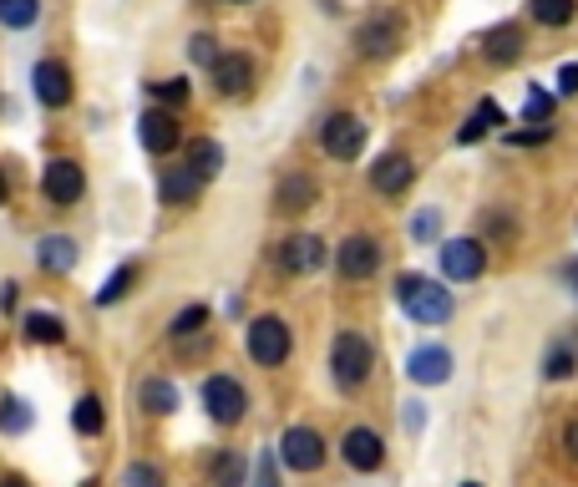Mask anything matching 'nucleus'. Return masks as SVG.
Returning <instances> with one entry per match:
<instances>
[{"instance_id":"42","label":"nucleus","mask_w":578,"mask_h":487,"mask_svg":"<svg viewBox=\"0 0 578 487\" xmlns=\"http://www.w3.org/2000/svg\"><path fill=\"white\" fill-rule=\"evenodd\" d=\"M0 487H31L26 477H0Z\"/></svg>"},{"instance_id":"36","label":"nucleus","mask_w":578,"mask_h":487,"mask_svg":"<svg viewBox=\"0 0 578 487\" xmlns=\"http://www.w3.org/2000/svg\"><path fill=\"white\" fill-rule=\"evenodd\" d=\"M188 62H198V66L219 62V46H213V36H193V41H188Z\"/></svg>"},{"instance_id":"38","label":"nucleus","mask_w":578,"mask_h":487,"mask_svg":"<svg viewBox=\"0 0 578 487\" xmlns=\"http://www.w3.org/2000/svg\"><path fill=\"white\" fill-rule=\"evenodd\" d=\"M254 487H279V477H275V452H264V457H259V477H254Z\"/></svg>"},{"instance_id":"18","label":"nucleus","mask_w":578,"mask_h":487,"mask_svg":"<svg viewBox=\"0 0 578 487\" xmlns=\"http://www.w3.org/2000/svg\"><path fill=\"white\" fill-rule=\"evenodd\" d=\"M320 198V188H315V178H304V173H285L275 184V203L285 213H300V209H310Z\"/></svg>"},{"instance_id":"34","label":"nucleus","mask_w":578,"mask_h":487,"mask_svg":"<svg viewBox=\"0 0 578 487\" xmlns=\"http://www.w3.org/2000/svg\"><path fill=\"white\" fill-rule=\"evenodd\" d=\"M203 325H209V310H203V305H188V310H184V316H178V320H173V335H178V341H184V335H198V330H203Z\"/></svg>"},{"instance_id":"35","label":"nucleus","mask_w":578,"mask_h":487,"mask_svg":"<svg viewBox=\"0 0 578 487\" xmlns=\"http://www.w3.org/2000/svg\"><path fill=\"white\" fill-rule=\"evenodd\" d=\"M543 376H553V381H564V376H574V351L568 345H558L548 361H543Z\"/></svg>"},{"instance_id":"24","label":"nucleus","mask_w":578,"mask_h":487,"mask_svg":"<svg viewBox=\"0 0 578 487\" xmlns=\"http://www.w3.org/2000/svg\"><path fill=\"white\" fill-rule=\"evenodd\" d=\"M188 168H193L198 178H213V173L224 168V147L209 143V137H203V143H193V147H188Z\"/></svg>"},{"instance_id":"45","label":"nucleus","mask_w":578,"mask_h":487,"mask_svg":"<svg viewBox=\"0 0 578 487\" xmlns=\"http://www.w3.org/2000/svg\"><path fill=\"white\" fill-rule=\"evenodd\" d=\"M87 487H92V483H87Z\"/></svg>"},{"instance_id":"28","label":"nucleus","mask_w":578,"mask_h":487,"mask_svg":"<svg viewBox=\"0 0 578 487\" xmlns=\"http://www.w3.org/2000/svg\"><path fill=\"white\" fill-rule=\"evenodd\" d=\"M26 341L56 345V341H66V325L56 316H26Z\"/></svg>"},{"instance_id":"6","label":"nucleus","mask_w":578,"mask_h":487,"mask_svg":"<svg viewBox=\"0 0 578 487\" xmlns=\"http://www.w3.org/2000/svg\"><path fill=\"white\" fill-rule=\"evenodd\" d=\"M41 188H46V198H52V203L71 209V203L81 198V188H87V173H81L77 158H52V163H46V178H41Z\"/></svg>"},{"instance_id":"21","label":"nucleus","mask_w":578,"mask_h":487,"mask_svg":"<svg viewBox=\"0 0 578 487\" xmlns=\"http://www.w3.org/2000/svg\"><path fill=\"white\" fill-rule=\"evenodd\" d=\"M518 52H523V31H518V26H498L492 36H487V46H482V56H487V62H498V66L518 62Z\"/></svg>"},{"instance_id":"32","label":"nucleus","mask_w":578,"mask_h":487,"mask_svg":"<svg viewBox=\"0 0 578 487\" xmlns=\"http://www.w3.org/2000/svg\"><path fill=\"white\" fill-rule=\"evenodd\" d=\"M523 118L533 122V128H548V118H553V97L533 87V92H527V102H523Z\"/></svg>"},{"instance_id":"9","label":"nucleus","mask_w":578,"mask_h":487,"mask_svg":"<svg viewBox=\"0 0 578 487\" xmlns=\"http://www.w3.org/2000/svg\"><path fill=\"white\" fill-rule=\"evenodd\" d=\"M279 457H285L294 473H315L320 462H325V442H320V432H310V427H289L285 442H279Z\"/></svg>"},{"instance_id":"26","label":"nucleus","mask_w":578,"mask_h":487,"mask_svg":"<svg viewBox=\"0 0 578 487\" xmlns=\"http://www.w3.org/2000/svg\"><path fill=\"white\" fill-rule=\"evenodd\" d=\"M143 407H147V411H158V417H168V411L178 407V386H173V381H158V376H153V381H143Z\"/></svg>"},{"instance_id":"7","label":"nucleus","mask_w":578,"mask_h":487,"mask_svg":"<svg viewBox=\"0 0 578 487\" xmlns=\"http://www.w3.org/2000/svg\"><path fill=\"white\" fill-rule=\"evenodd\" d=\"M487 269V254L477 239H447L442 244V275L457 279V285H467V279H477Z\"/></svg>"},{"instance_id":"44","label":"nucleus","mask_w":578,"mask_h":487,"mask_svg":"<svg viewBox=\"0 0 578 487\" xmlns=\"http://www.w3.org/2000/svg\"><path fill=\"white\" fill-rule=\"evenodd\" d=\"M462 487H477V483H462Z\"/></svg>"},{"instance_id":"40","label":"nucleus","mask_w":578,"mask_h":487,"mask_svg":"<svg viewBox=\"0 0 578 487\" xmlns=\"http://www.w3.org/2000/svg\"><path fill=\"white\" fill-rule=\"evenodd\" d=\"M564 447H568V457L578 462V422H568V427H564Z\"/></svg>"},{"instance_id":"23","label":"nucleus","mask_w":578,"mask_h":487,"mask_svg":"<svg viewBox=\"0 0 578 487\" xmlns=\"http://www.w3.org/2000/svg\"><path fill=\"white\" fill-rule=\"evenodd\" d=\"M502 122V107L487 97V102H477V112L467 118V128L457 132V143H477V137H487V128H498Z\"/></svg>"},{"instance_id":"39","label":"nucleus","mask_w":578,"mask_h":487,"mask_svg":"<svg viewBox=\"0 0 578 487\" xmlns=\"http://www.w3.org/2000/svg\"><path fill=\"white\" fill-rule=\"evenodd\" d=\"M558 92H564V97L578 92V66H564V71H558Z\"/></svg>"},{"instance_id":"30","label":"nucleus","mask_w":578,"mask_h":487,"mask_svg":"<svg viewBox=\"0 0 578 487\" xmlns=\"http://www.w3.org/2000/svg\"><path fill=\"white\" fill-rule=\"evenodd\" d=\"M26 427H31V407L21 396H5L0 401V432H26Z\"/></svg>"},{"instance_id":"20","label":"nucleus","mask_w":578,"mask_h":487,"mask_svg":"<svg viewBox=\"0 0 578 487\" xmlns=\"http://www.w3.org/2000/svg\"><path fill=\"white\" fill-rule=\"evenodd\" d=\"M36 259L46 264V269H56V275H62V269H71V264H77V239H66V234L41 239V244H36Z\"/></svg>"},{"instance_id":"31","label":"nucleus","mask_w":578,"mask_h":487,"mask_svg":"<svg viewBox=\"0 0 578 487\" xmlns=\"http://www.w3.org/2000/svg\"><path fill=\"white\" fill-rule=\"evenodd\" d=\"M132 279H137V269H132V264H122L118 275H107V285H102V290H97V305H112V300H122V295L132 290Z\"/></svg>"},{"instance_id":"13","label":"nucleus","mask_w":578,"mask_h":487,"mask_svg":"<svg viewBox=\"0 0 578 487\" xmlns=\"http://www.w3.org/2000/svg\"><path fill=\"white\" fill-rule=\"evenodd\" d=\"M345 462H351L355 473H376V467H381L386 462V447H381V436L370 432V427H351V432H345Z\"/></svg>"},{"instance_id":"37","label":"nucleus","mask_w":578,"mask_h":487,"mask_svg":"<svg viewBox=\"0 0 578 487\" xmlns=\"http://www.w3.org/2000/svg\"><path fill=\"white\" fill-rule=\"evenodd\" d=\"M153 97H163L168 107H178V102H188V87L184 81H153Z\"/></svg>"},{"instance_id":"4","label":"nucleus","mask_w":578,"mask_h":487,"mask_svg":"<svg viewBox=\"0 0 578 487\" xmlns=\"http://www.w3.org/2000/svg\"><path fill=\"white\" fill-rule=\"evenodd\" d=\"M203 407H209V417L219 427H234L238 417H244V407H249V396H244V386H238L234 376H209V386H203Z\"/></svg>"},{"instance_id":"16","label":"nucleus","mask_w":578,"mask_h":487,"mask_svg":"<svg viewBox=\"0 0 578 487\" xmlns=\"http://www.w3.org/2000/svg\"><path fill=\"white\" fill-rule=\"evenodd\" d=\"M411 178H416V168H411L407 153H386V158L370 168V184H376V193H407Z\"/></svg>"},{"instance_id":"15","label":"nucleus","mask_w":578,"mask_h":487,"mask_svg":"<svg viewBox=\"0 0 578 487\" xmlns=\"http://www.w3.org/2000/svg\"><path fill=\"white\" fill-rule=\"evenodd\" d=\"M31 87H36V97L46 107H66V102H71V71H66L62 62H36Z\"/></svg>"},{"instance_id":"33","label":"nucleus","mask_w":578,"mask_h":487,"mask_svg":"<svg viewBox=\"0 0 578 487\" xmlns=\"http://www.w3.org/2000/svg\"><path fill=\"white\" fill-rule=\"evenodd\" d=\"M118 487H163V473L153 467V462H132Z\"/></svg>"},{"instance_id":"10","label":"nucleus","mask_w":578,"mask_h":487,"mask_svg":"<svg viewBox=\"0 0 578 487\" xmlns=\"http://www.w3.org/2000/svg\"><path fill=\"white\" fill-rule=\"evenodd\" d=\"M335 264H341L345 279H370L376 269H381V244L366 234H351L341 244V254H335Z\"/></svg>"},{"instance_id":"17","label":"nucleus","mask_w":578,"mask_h":487,"mask_svg":"<svg viewBox=\"0 0 578 487\" xmlns=\"http://www.w3.org/2000/svg\"><path fill=\"white\" fill-rule=\"evenodd\" d=\"M209 71H213V87H219L224 97H244L249 92V81H254L249 56H219Z\"/></svg>"},{"instance_id":"12","label":"nucleus","mask_w":578,"mask_h":487,"mask_svg":"<svg viewBox=\"0 0 578 487\" xmlns=\"http://www.w3.org/2000/svg\"><path fill=\"white\" fill-rule=\"evenodd\" d=\"M137 137H143V147L147 153H173L178 147V118L173 112H163V107H153V112H143L137 118Z\"/></svg>"},{"instance_id":"22","label":"nucleus","mask_w":578,"mask_h":487,"mask_svg":"<svg viewBox=\"0 0 578 487\" xmlns=\"http://www.w3.org/2000/svg\"><path fill=\"white\" fill-rule=\"evenodd\" d=\"M527 11L538 26H568L578 15V0H527Z\"/></svg>"},{"instance_id":"43","label":"nucleus","mask_w":578,"mask_h":487,"mask_svg":"<svg viewBox=\"0 0 578 487\" xmlns=\"http://www.w3.org/2000/svg\"><path fill=\"white\" fill-rule=\"evenodd\" d=\"M5 193H11V188H5V178H0V203H5Z\"/></svg>"},{"instance_id":"8","label":"nucleus","mask_w":578,"mask_h":487,"mask_svg":"<svg viewBox=\"0 0 578 487\" xmlns=\"http://www.w3.org/2000/svg\"><path fill=\"white\" fill-rule=\"evenodd\" d=\"M355 41H360V52H366V56H391L396 46H401V15H396V11H376L370 21H360Z\"/></svg>"},{"instance_id":"41","label":"nucleus","mask_w":578,"mask_h":487,"mask_svg":"<svg viewBox=\"0 0 578 487\" xmlns=\"http://www.w3.org/2000/svg\"><path fill=\"white\" fill-rule=\"evenodd\" d=\"M432 229H436V213H421V219H416V239H426Z\"/></svg>"},{"instance_id":"5","label":"nucleus","mask_w":578,"mask_h":487,"mask_svg":"<svg viewBox=\"0 0 578 487\" xmlns=\"http://www.w3.org/2000/svg\"><path fill=\"white\" fill-rule=\"evenodd\" d=\"M320 147H325L330 158H360V147H366V122L351 118V112H335V118L325 122V132H320Z\"/></svg>"},{"instance_id":"1","label":"nucleus","mask_w":578,"mask_h":487,"mask_svg":"<svg viewBox=\"0 0 578 487\" xmlns=\"http://www.w3.org/2000/svg\"><path fill=\"white\" fill-rule=\"evenodd\" d=\"M396 300L416 325H447L452 320V295L447 285H432L426 275H401L396 279Z\"/></svg>"},{"instance_id":"14","label":"nucleus","mask_w":578,"mask_h":487,"mask_svg":"<svg viewBox=\"0 0 578 487\" xmlns=\"http://www.w3.org/2000/svg\"><path fill=\"white\" fill-rule=\"evenodd\" d=\"M407 376L416 386H442L452 376V351H442V345H421V351H411Z\"/></svg>"},{"instance_id":"19","label":"nucleus","mask_w":578,"mask_h":487,"mask_svg":"<svg viewBox=\"0 0 578 487\" xmlns=\"http://www.w3.org/2000/svg\"><path fill=\"white\" fill-rule=\"evenodd\" d=\"M203 184H209V178H198L188 163H184V168H168V173H163V203H193Z\"/></svg>"},{"instance_id":"27","label":"nucleus","mask_w":578,"mask_h":487,"mask_svg":"<svg viewBox=\"0 0 578 487\" xmlns=\"http://www.w3.org/2000/svg\"><path fill=\"white\" fill-rule=\"evenodd\" d=\"M102 422H107V417H102V401H97V396H81L77 411H71V427H77L81 436H97V432H102Z\"/></svg>"},{"instance_id":"11","label":"nucleus","mask_w":578,"mask_h":487,"mask_svg":"<svg viewBox=\"0 0 578 487\" xmlns=\"http://www.w3.org/2000/svg\"><path fill=\"white\" fill-rule=\"evenodd\" d=\"M275 264L285 269V275H310V269H320V264H325V244H320L315 234H294V239H285V244H279Z\"/></svg>"},{"instance_id":"25","label":"nucleus","mask_w":578,"mask_h":487,"mask_svg":"<svg viewBox=\"0 0 578 487\" xmlns=\"http://www.w3.org/2000/svg\"><path fill=\"white\" fill-rule=\"evenodd\" d=\"M36 15H41V0H0V26L26 31L36 26Z\"/></svg>"},{"instance_id":"29","label":"nucleus","mask_w":578,"mask_h":487,"mask_svg":"<svg viewBox=\"0 0 578 487\" xmlns=\"http://www.w3.org/2000/svg\"><path fill=\"white\" fill-rule=\"evenodd\" d=\"M213 487H244V462H238V452H219V457H213Z\"/></svg>"},{"instance_id":"3","label":"nucleus","mask_w":578,"mask_h":487,"mask_svg":"<svg viewBox=\"0 0 578 487\" xmlns=\"http://www.w3.org/2000/svg\"><path fill=\"white\" fill-rule=\"evenodd\" d=\"M249 356L259 366H285L289 356V325L279 316H259L249 325Z\"/></svg>"},{"instance_id":"2","label":"nucleus","mask_w":578,"mask_h":487,"mask_svg":"<svg viewBox=\"0 0 578 487\" xmlns=\"http://www.w3.org/2000/svg\"><path fill=\"white\" fill-rule=\"evenodd\" d=\"M370 366H376V356H370V341H360L355 330L335 335V345H330V370H335V381H341L345 391L366 381Z\"/></svg>"}]
</instances>
